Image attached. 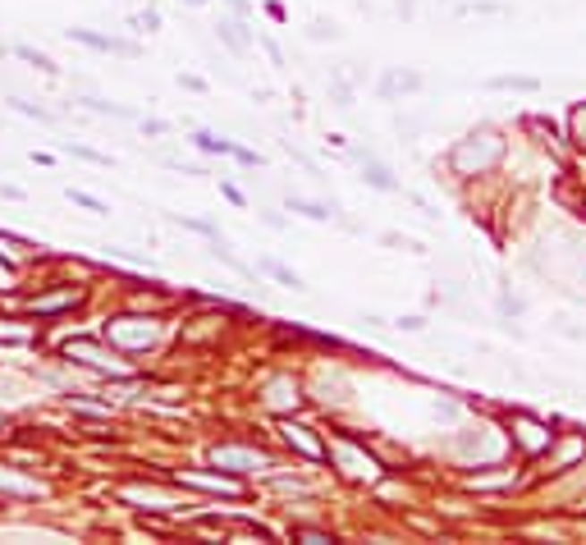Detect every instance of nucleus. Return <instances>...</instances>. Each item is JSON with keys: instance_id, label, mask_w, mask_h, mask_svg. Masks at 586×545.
Instances as JSON below:
<instances>
[{"instance_id": "f257e3e1", "label": "nucleus", "mask_w": 586, "mask_h": 545, "mask_svg": "<svg viewBox=\"0 0 586 545\" xmlns=\"http://www.w3.org/2000/svg\"><path fill=\"white\" fill-rule=\"evenodd\" d=\"M499 156H504V142H499L490 129H481V133H467V138L449 151V166H454L458 175H486V170L499 166Z\"/></svg>"}, {"instance_id": "f03ea898", "label": "nucleus", "mask_w": 586, "mask_h": 545, "mask_svg": "<svg viewBox=\"0 0 586 545\" xmlns=\"http://www.w3.org/2000/svg\"><path fill=\"white\" fill-rule=\"evenodd\" d=\"M106 339L115 353H147V348L161 339V321L156 317H120L106 326Z\"/></svg>"}, {"instance_id": "7ed1b4c3", "label": "nucleus", "mask_w": 586, "mask_h": 545, "mask_svg": "<svg viewBox=\"0 0 586 545\" xmlns=\"http://www.w3.org/2000/svg\"><path fill=\"white\" fill-rule=\"evenodd\" d=\"M60 353H64L69 362H78V367H92V371L115 376V380H124V376H129V362H124V358H115V348H101V344H97V339H88V335L64 339Z\"/></svg>"}, {"instance_id": "20e7f679", "label": "nucleus", "mask_w": 586, "mask_h": 545, "mask_svg": "<svg viewBox=\"0 0 586 545\" xmlns=\"http://www.w3.org/2000/svg\"><path fill=\"white\" fill-rule=\"evenodd\" d=\"M330 458H335V467H339V473L348 477V481H376L380 477V458L376 454H367L362 445H353V440H335L330 449H326Z\"/></svg>"}, {"instance_id": "39448f33", "label": "nucleus", "mask_w": 586, "mask_h": 545, "mask_svg": "<svg viewBox=\"0 0 586 545\" xmlns=\"http://www.w3.org/2000/svg\"><path fill=\"white\" fill-rule=\"evenodd\" d=\"M509 431H514V445H518L527 458L550 454V445H555V431H545V422L531 417V413H514V417H509Z\"/></svg>"}, {"instance_id": "423d86ee", "label": "nucleus", "mask_w": 586, "mask_h": 545, "mask_svg": "<svg viewBox=\"0 0 586 545\" xmlns=\"http://www.w3.org/2000/svg\"><path fill=\"white\" fill-rule=\"evenodd\" d=\"M211 463L220 467V473H252V467H270V458L257 445H216Z\"/></svg>"}, {"instance_id": "0eeeda50", "label": "nucleus", "mask_w": 586, "mask_h": 545, "mask_svg": "<svg viewBox=\"0 0 586 545\" xmlns=\"http://www.w3.org/2000/svg\"><path fill=\"white\" fill-rule=\"evenodd\" d=\"M261 404L270 413H289V408H302V385L293 376H276V380H266L261 389Z\"/></svg>"}, {"instance_id": "6e6552de", "label": "nucleus", "mask_w": 586, "mask_h": 545, "mask_svg": "<svg viewBox=\"0 0 586 545\" xmlns=\"http://www.w3.org/2000/svg\"><path fill=\"white\" fill-rule=\"evenodd\" d=\"M280 436H285V445H289L293 454H302V458H311V463H321V458H326L321 436L311 431V426H302V422H285V426H280Z\"/></svg>"}, {"instance_id": "1a4fd4ad", "label": "nucleus", "mask_w": 586, "mask_h": 545, "mask_svg": "<svg viewBox=\"0 0 586 545\" xmlns=\"http://www.w3.org/2000/svg\"><path fill=\"white\" fill-rule=\"evenodd\" d=\"M179 486H192V490H211V495H243V486L234 481L229 473H179Z\"/></svg>"}, {"instance_id": "9d476101", "label": "nucleus", "mask_w": 586, "mask_h": 545, "mask_svg": "<svg viewBox=\"0 0 586 545\" xmlns=\"http://www.w3.org/2000/svg\"><path fill=\"white\" fill-rule=\"evenodd\" d=\"M376 92H380V101H399V92H421V73L417 69H389Z\"/></svg>"}, {"instance_id": "9b49d317", "label": "nucleus", "mask_w": 586, "mask_h": 545, "mask_svg": "<svg viewBox=\"0 0 586 545\" xmlns=\"http://www.w3.org/2000/svg\"><path fill=\"white\" fill-rule=\"evenodd\" d=\"M69 42H83V47L110 51V55H138L133 42H120V37H101V32H88V28H69Z\"/></svg>"}, {"instance_id": "f8f14e48", "label": "nucleus", "mask_w": 586, "mask_h": 545, "mask_svg": "<svg viewBox=\"0 0 586 545\" xmlns=\"http://www.w3.org/2000/svg\"><path fill=\"white\" fill-rule=\"evenodd\" d=\"M216 37H220V42H225L234 55H243V51L252 47V32H248V23H243L239 14H234V19H220V23H216Z\"/></svg>"}, {"instance_id": "ddd939ff", "label": "nucleus", "mask_w": 586, "mask_h": 545, "mask_svg": "<svg viewBox=\"0 0 586 545\" xmlns=\"http://www.w3.org/2000/svg\"><path fill=\"white\" fill-rule=\"evenodd\" d=\"M73 302H78V289H55V294H37L28 302V311L32 317H55V311H69Z\"/></svg>"}, {"instance_id": "4468645a", "label": "nucleus", "mask_w": 586, "mask_h": 545, "mask_svg": "<svg viewBox=\"0 0 586 545\" xmlns=\"http://www.w3.org/2000/svg\"><path fill=\"white\" fill-rule=\"evenodd\" d=\"M358 161H362V179H367L371 188H380V192H399V179L389 175L385 161H376L371 151H358Z\"/></svg>"}, {"instance_id": "2eb2a0df", "label": "nucleus", "mask_w": 586, "mask_h": 545, "mask_svg": "<svg viewBox=\"0 0 586 545\" xmlns=\"http://www.w3.org/2000/svg\"><path fill=\"white\" fill-rule=\"evenodd\" d=\"M458 449H463V454H477V458H495V454H499V449H495V436L486 431V426H477V431L458 436Z\"/></svg>"}, {"instance_id": "dca6fc26", "label": "nucleus", "mask_w": 586, "mask_h": 545, "mask_svg": "<svg viewBox=\"0 0 586 545\" xmlns=\"http://www.w3.org/2000/svg\"><path fill=\"white\" fill-rule=\"evenodd\" d=\"M490 88L495 92H536L540 83H536V78H527V73H499V78H490Z\"/></svg>"}, {"instance_id": "f3484780", "label": "nucleus", "mask_w": 586, "mask_h": 545, "mask_svg": "<svg viewBox=\"0 0 586 545\" xmlns=\"http://www.w3.org/2000/svg\"><path fill=\"white\" fill-rule=\"evenodd\" d=\"M285 207H289V211H298V216H307V220H330V216H335V207L311 202V198H289Z\"/></svg>"}, {"instance_id": "a211bd4d", "label": "nucleus", "mask_w": 586, "mask_h": 545, "mask_svg": "<svg viewBox=\"0 0 586 545\" xmlns=\"http://www.w3.org/2000/svg\"><path fill=\"white\" fill-rule=\"evenodd\" d=\"M582 454H586V440H582V436H573V440H564V445L550 454V467H568V463H577Z\"/></svg>"}, {"instance_id": "6ab92c4d", "label": "nucleus", "mask_w": 586, "mask_h": 545, "mask_svg": "<svg viewBox=\"0 0 586 545\" xmlns=\"http://www.w3.org/2000/svg\"><path fill=\"white\" fill-rule=\"evenodd\" d=\"M37 330L32 326H14L10 317H0V344H32Z\"/></svg>"}, {"instance_id": "aec40b11", "label": "nucleus", "mask_w": 586, "mask_h": 545, "mask_svg": "<svg viewBox=\"0 0 586 545\" xmlns=\"http://www.w3.org/2000/svg\"><path fill=\"white\" fill-rule=\"evenodd\" d=\"M339 23L335 19H311V28H307V42H339Z\"/></svg>"}, {"instance_id": "412c9836", "label": "nucleus", "mask_w": 586, "mask_h": 545, "mask_svg": "<svg viewBox=\"0 0 586 545\" xmlns=\"http://www.w3.org/2000/svg\"><path fill=\"white\" fill-rule=\"evenodd\" d=\"M124 499H142L147 509H174V499L161 495V490H124Z\"/></svg>"}, {"instance_id": "4be33fe9", "label": "nucleus", "mask_w": 586, "mask_h": 545, "mask_svg": "<svg viewBox=\"0 0 586 545\" xmlns=\"http://www.w3.org/2000/svg\"><path fill=\"white\" fill-rule=\"evenodd\" d=\"M261 270H266V276H276L280 285H289V289H307V285H302V276H293V270H289V266H280V261H261Z\"/></svg>"}, {"instance_id": "5701e85b", "label": "nucleus", "mask_w": 586, "mask_h": 545, "mask_svg": "<svg viewBox=\"0 0 586 545\" xmlns=\"http://www.w3.org/2000/svg\"><path fill=\"white\" fill-rule=\"evenodd\" d=\"M426 124H431V120H421V115H395V133L399 138H417Z\"/></svg>"}, {"instance_id": "b1692460", "label": "nucleus", "mask_w": 586, "mask_h": 545, "mask_svg": "<svg viewBox=\"0 0 586 545\" xmlns=\"http://www.w3.org/2000/svg\"><path fill=\"white\" fill-rule=\"evenodd\" d=\"M37 490H42L37 481H19L10 473H0V495H37Z\"/></svg>"}, {"instance_id": "393cba45", "label": "nucleus", "mask_w": 586, "mask_h": 545, "mask_svg": "<svg viewBox=\"0 0 586 545\" xmlns=\"http://www.w3.org/2000/svg\"><path fill=\"white\" fill-rule=\"evenodd\" d=\"M83 106H88V110H97V115H115V120H138V115H133L129 106H110V101H97V97H88Z\"/></svg>"}, {"instance_id": "a878e982", "label": "nucleus", "mask_w": 586, "mask_h": 545, "mask_svg": "<svg viewBox=\"0 0 586 545\" xmlns=\"http://www.w3.org/2000/svg\"><path fill=\"white\" fill-rule=\"evenodd\" d=\"M14 51H19V60H28L32 69H42V73H55V60H51V55L32 51V47H14Z\"/></svg>"}, {"instance_id": "bb28decb", "label": "nucleus", "mask_w": 586, "mask_h": 545, "mask_svg": "<svg viewBox=\"0 0 586 545\" xmlns=\"http://www.w3.org/2000/svg\"><path fill=\"white\" fill-rule=\"evenodd\" d=\"M192 142H198L202 151H211V156H234V142H225V138H211V133H198Z\"/></svg>"}, {"instance_id": "cd10ccee", "label": "nucleus", "mask_w": 586, "mask_h": 545, "mask_svg": "<svg viewBox=\"0 0 586 545\" xmlns=\"http://www.w3.org/2000/svg\"><path fill=\"white\" fill-rule=\"evenodd\" d=\"M330 101L348 110V106H353V83H348V78H335V83H330Z\"/></svg>"}, {"instance_id": "c85d7f7f", "label": "nucleus", "mask_w": 586, "mask_h": 545, "mask_svg": "<svg viewBox=\"0 0 586 545\" xmlns=\"http://www.w3.org/2000/svg\"><path fill=\"white\" fill-rule=\"evenodd\" d=\"M509 481H514V473H477L472 477L477 490H495V486H509Z\"/></svg>"}, {"instance_id": "c756f323", "label": "nucleus", "mask_w": 586, "mask_h": 545, "mask_svg": "<svg viewBox=\"0 0 586 545\" xmlns=\"http://www.w3.org/2000/svg\"><path fill=\"white\" fill-rule=\"evenodd\" d=\"M568 129H573V142L586 151V106H577V110H573V124H568Z\"/></svg>"}, {"instance_id": "7c9ffc66", "label": "nucleus", "mask_w": 586, "mask_h": 545, "mask_svg": "<svg viewBox=\"0 0 586 545\" xmlns=\"http://www.w3.org/2000/svg\"><path fill=\"white\" fill-rule=\"evenodd\" d=\"M64 151H73L78 161H92V166H110V156H101V151H92V147H73V142H69Z\"/></svg>"}, {"instance_id": "2f4dec72", "label": "nucleus", "mask_w": 586, "mask_h": 545, "mask_svg": "<svg viewBox=\"0 0 586 545\" xmlns=\"http://www.w3.org/2000/svg\"><path fill=\"white\" fill-rule=\"evenodd\" d=\"M293 536L307 541V545H326L330 541V532H321V527H293Z\"/></svg>"}, {"instance_id": "473e14b6", "label": "nucleus", "mask_w": 586, "mask_h": 545, "mask_svg": "<svg viewBox=\"0 0 586 545\" xmlns=\"http://www.w3.org/2000/svg\"><path fill=\"white\" fill-rule=\"evenodd\" d=\"M69 198H73L78 207H88V211H97V216H106V202H97V198H92V192H73V188H69Z\"/></svg>"}, {"instance_id": "72a5a7b5", "label": "nucleus", "mask_w": 586, "mask_h": 545, "mask_svg": "<svg viewBox=\"0 0 586 545\" xmlns=\"http://www.w3.org/2000/svg\"><path fill=\"white\" fill-rule=\"evenodd\" d=\"M166 129H170L166 120H142V133H151V138H161Z\"/></svg>"}, {"instance_id": "f704fd0d", "label": "nucleus", "mask_w": 586, "mask_h": 545, "mask_svg": "<svg viewBox=\"0 0 586 545\" xmlns=\"http://www.w3.org/2000/svg\"><path fill=\"white\" fill-rule=\"evenodd\" d=\"M179 83H183V88H192V92H202V88H207L198 73H179Z\"/></svg>"}, {"instance_id": "c9c22d12", "label": "nucleus", "mask_w": 586, "mask_h": 545, "mask_svg": "<svg viewBox=\"0 0 586 545\" xmlns=\"http://www.w3.org/2000/svg\"><path fill=\"white\" fill-rule=\"evenodd\" d=\"M395 10H399L403 19H412V14H417V0H395Z\"/></svg>"}, {"instance_id": "e433bc0d", "label": "nucleus", "mask_w": 586, "mask_h": 545, "mask_svg": "<svg viewBox=\"0 0 586 545\" xmlns=\"http://www.w3.org/2000/svg\"><path fill=\"white\" fill-rule=\"evenodd\" d=\"M395 326H399V330H421L426 321H421V317H403V321H395Z\"/></svg>"}, {"instance_id": "4c0bfd02", "label": "nucleus", "mask_w": 586, "mask_h": 545, "mask_svg": "<svg viewBox=\"0 0 586 545\" xmlns=\"http://www.w3.org/2000/svg\"><path fill=\"white\" fill-rule=\"evenodd\" d=\"M261 220H266L270 229H285V216H276V211H261Z\"/></svg>"}, {"instance_id": "58836bf2", "label": "nucleus", "mask_w": 586, "mask_h": 545, "mask_svg": "<svg viewBox=\"0 0 586 545\" xmlns=\"http://www.w3.org/2000/svg\"><path fill=\"white\" fill-rule=\"evenodd\" d=\"M229 5H234V14H239V19L248 14V0H229Z\"/></svg>"}, {"instance_id": "ea45409f", "label": "nucleus", "mask_w": 586, "mask_h": 545, "mask_svg": "<svg viewBox=\"0 0 586 545\" xmlns=\"http://www.w3.org/2000/svg\"><path fill=\"white\" fill-rule=\"evenodd\" d=\"M179 5H188V10H198V5H207V0H179Z\"/></svg>"}, {"instance_id": "a19ab883", "label": "nucleus", "mask_w": 586, "mask_h": 545, "mask_svg": "<svg viewBox=\"0 0 586 545\" xmlns=\"http://www.w3.org/2000/svg\"><path fill=\"white\" fill-rule=\"evenodd\" d=\"M445 5H458V0H445Z\"/></svg>"}]
</instances>
